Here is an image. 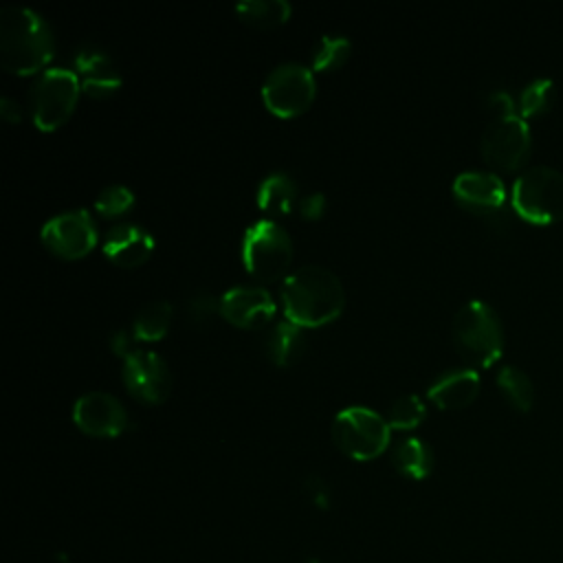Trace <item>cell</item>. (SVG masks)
I'll return each mask as SVG.
<instances>
[{
  "label": "cell",
  "instance_id": "cell-20",
  "mask_svg": "<svg viewBox=\"0 0 563 563\" xmlns=\"http://www.w3.org/2000/svg\"><path fill=\"white\" fill-rule=\"evenodd\" d=\"M394 468L409 479H424L433 468V453L420 438H405L391 453Z\"/></svg>",
  "mask_w": 563,
  "mask_h": 563
},
{
  "label": "cell",
  "instance_id": "cell-12",
  "mask_svg": "<svg viewBox=\"0 0 563 563\" xmlns=\"http://www.w3.org/2000/svg\"><path fill=\"white\" fill-rule=\"evenodd\" d=\"M121 374L128 391L147 405H161L172 391V372L152 350H134L128 354Z\"/></svg>",
  "mask_w": 563,
  "mask_h": 563
},
{
  "label": "cell",
  "instance_id": "cell-19",
  "mask_svg": "<svg viewBox=\"0 0 563 563\" xmlns=\"http://www.w3.org/2000/svg\"><path fill=\"white\" fill-rule=\"evenodd\" d=\"M266 350H268V358L277 365V367H290L295 365L301 354L306 352V334L303 328H299L292 321H282L273 328V332L268 334L266 341Z\"/></svg>",
  "mask_w": 563,
  "mask_h": 563
},
{
  "label": "cell",
  "instance_id": "cell-1",
  "mask_svg": "<svg viewBox=\"0 0 563 563\" xmlns=\"http://www.w3.org/2000/svg\"><path fill=\"white\" fill-rule=\"evenodd\" d=\"M282 303L288 321L299 328H319L343 312L345 290L332 271L306 264L284 279Z\"/></svg>",
  "mask_w": 563,
  "mask_h": 563
},
{
  "label": "cell",
  "instance_id": "cell-17",
  "mask_svg": "<svg viewBox=\"0 0 563 563\" xmlns=\"http://www.w3.org/2000/svg\"><path fill=\"white\" fill-rule=\"evenodd\" d=\"M479 391V374L475 367H451L440 374L427 396L440 409H462L475 400Z\"/></svg>",
  "mask_w": 563,
  "mask_h": 563
},
{
  "label": "cell",
  "instance_id": "cell-30",
  "mask_svg": "<svg viewBox=\"0 0 563 563\" xmlns=\"http://www.w3.org/2000/svg\"><path fill=\"white\" fill-rule=\"evenodd\" d=\"M323 211H325V196L321 191L308 194V196H303L299 200V216L303 220L314 222V220H319L323 216Z\"/></svg>",
  "mask_w": 563,
  "mask_h": 563
},
{
  "label": "cell",
  "instance_id": "cell-6",
  "mask_svg": "<svg viewBox=\"0 0 563 563\" xmlns=\"http://www.w3.org/2000/svg\"><path fill=\"white\" fill-rule=\"evenodd\" d=\"M81 84L75 70L48 68L31 88V114L35 128L53 132L62 128L75 112Z\"/></svg>",
  "mask_w": 563,
  "mask_h": 563
},
{
  "label": "cell",
  "instance_id": "cell-26",
  "mask_svg": "<svg viewBox=\"0 0 563 563\" xmlns=\"http://www.w3.org/2000/svg\"><path fill=\"white\" fill-rule=\"evenodd\" d=\"M427 416V409H424V402L416 396V394H407V396H400L391 402L389 407V413H387V422L391 429H413L418 427Z\"/></svg>",
  "mask_w": 563,
  "mask_h": 563
},
{
  "label": "cell",
  "instance_id": "cell-4",
  "mask_svg": "<svg viewBox=\"0 0 563 563\" xmlns=\"http://www.w3.org/2000/svg\"><path fill=\"white\" fill-rule=\"evenodd\" d=\"M512 209L528 222L550 224L563 218V172L552 165H530L512 183Z\"/></svg>",
  "mask_w": 563,
  "mask_h": 563
},
{
  "label": "cell",
  "instance_id": "cell-10",
  "mask_svg": "<svg viewBox=\"0 0 563 563\" xmlns=\"http://www.w3.org/2000/svg\"><path fill=\"white\" fill-rule=\"evenodd\" d=\"M453 198L468 209L486 218L495 227L508 224V209H506V185L493 172H462L453 180Z\"/></svg>",
  "mask_w": 563,
  "mask_h": 563
},
{
  "label": "cell",
  "instance_id": "cell-24",
  "mask_svg": "<svg viewBox=\"0 0 563 563\" xmlns=\"http://www.w3.org/2000/svg\"><path fill=\"white\" fill-rule=\"evenodd\" d=\"M350 57V42L341 35H323L314 46L310 68L312 73H332L341 68Z\"/></svg>",
  "mask_w": 563,
  "mask_h": 563
},
{
  "label": "cell",
  "instance_id": "cell-5",
  "mask_svg": "<svg viewBox=\"0 0 563 563\" xmlns=\"http://www.w3.org/2000/svg\"><path fill=\"white\" fill-rule=\"evenodd\" d=\"M292 240L273 220L253 222L242 240L244 268L260 282L286 279L292 271Z\"/></svg>",
  "mask_w": 563,
  "mask_h": 563
},
{
  "label": "cell",
  "instance_id": "cell-18",
  "mask_svg": "<svg viewBox=\"0 0 563 563\" xmlns=\"http://www.w3.org/2000/svg\"><path fill=\"white\" fill-rule=\"evenodd\" d=\"M257 207L268 213H290L295 207H299L297 183L282 172L266 176L257 187Z\"/></svg>",
  "mask_w": 563,
  "mask_h": 563
},
{
  "label": "cell",
  "instance_id": "cell-11",
  "mask_svg": "<svg viewBox=\"0 0 563 563\" xmlns=\"http://www.w3.org/2000/svg\"><path fill=\"white\" fill-rule=\"evenodd\" d=\"M42 244L62 260H79L97 244L95 220L86 209L53 216L42 227Z\"/></svg>",
  "mask_w": 563,
  "mask_h": 563
},
{
  "label": "cell",
  "instance_id": "cell-33",
  "mask_svg": "<svg viewBox=\"0 0 563 563\" xmlns=\"http://www.w3.org/2000/svg\"><path fill=\"white\" fill-rule=\"evenodd\" d=\"M308 493H310V497H312L314 504L325 506V501H328V490H325V486H323V482H321L319 477H312V479L308 482Z\"/></svg>",
  "mask_w": 563,
  "mask_h": 563
},
{
  "label": "cell",
  "instance_id": "cell-29",
  "mask_svg": "<svg viewBox=\"0 0 563 563\" xmlns=\"http://www.w3.org/2000/svg\"><path fill=\"white\" fill-rule=\"evenodd\" d=\"M486 108L493 112V119H495V117H510V114H517L515 99H512V95L506 92V90H493V92L486 97Z\"/></svg>",
  "mask_w": 563,
  "mask_h": 563
},
{
  "label": "cell",
  "instance_id": "cell-2",
  "mask_svg": "<svg viewBox=\"0 0 563 563\" xmlns=\"http://www.w3.org/2000/svg\"><path fill=\"white\" fill-rule=\"evenodd\" d=\"M53 51V33L40 13L26 7L0 11V64L7 73L35 75L51 62Z\"/></svg>",
  "mask_w": 563,
  "mask_h": 563
},
{
  "label": "cell",
  "instance_id": "cell-25",
  "mask_svg": "<svg viewBox=\"0 0 563 563\" xmlns=\"http://www.w3.org/2000/svg\"><path fill=\"white\" fill-rule=\"evenodd\" d=\"M554 81L550 77H537L532 79L530 84L523 86V90L519 92V114L526 119V117H537V114H543L552 101H554Z\"/></svg>",
  "mask_w": 563,
  "mask_h": 563
},
{
  "label": "cell",
  "instance_id": "cell-14",
  "mask_svg": "<svg viewBox=\"0 0 563 563\" xmlns=\"http://www.w3.org/2000/svg\"><path fill=\"white\" fill-rule=\"evenodd\" d=\"M275 299L260 286H238L220 297V317L246 330L266 325L275 317Z\"/></svg>",
  "mask_w": 563,
  "mask_h": 563
},
{
  "label": "cell",
  "instance_id": "cell-3",
  "mask_svg": "<svg viewBox=\"0 0 563 563\" xmlns=\"http://www.w3.org/2000/svg\"><path fill=\"white\" fill-rule=\"evenodd\" d=\"M451 334L468 367H488L501 356L504 325L495 308L482 299H471L455 312Z\"/></svg>",
  "mask_w": 563,
  "mask_h": 563
},
{
  "label": "cell",
  "instance_id": "cell-13",
  "mask_svg": "<svg viewBox=\"0 0 563 563\" xmlns=\"http://www.w3.org/2000/svg\"><path fill=\"white\" fill-rule=\"evenodd\" d=\"M75 424L92 438H114L128 427V411L106 391H88L77 398L73 407Z\"/></svg>",
  "mask_w": 563,
  "mask_h": 563
},
{
  "label": "cell",
  "instance_id": "cell-27",
  "mask_svg": "<svg viewBox=\"0 0 563 563\" xmlns=\"http://www.w3.org/2000/svg\"><path fill=\"white\" fill-rule=\"evenodd\" d=\"M134 207V194L125 185H110L99 191L95 198V209L103 218H119L125 216Z\"/></svg>",
  "mask_w": 563,
  "mask_h": 563
},
{
  "label": "cell",
  "instance_id": "cell-15",
  "mask_svg": "<svg viewBox=\"0 0 563 563\" xmlns=\"http://www.w3.org/2000/svg\"><path fill=\"white\" fill-rule=\"evenodd\" d=\"M75 70L81 84V92L92 99H106L121 88V75L114 62L95 46H84L75 55Z\"/></svg>",
  "mask_w": 563,
  "mask_h": 563
},
{
  "label": "cell",
  "instance_id": "cell-32",
  "mask_svg": "<svg viewBox=\"0 0 563 563\" xmlns=\"http://www.w3.org/2000/svg\"><path fill=\"white\" fill-rule=\"evenodd\" d=\"M0 117L7 121V123H20V110L15 106L13 99L4 97L0 99Z\"/></svg>",
  "mask_w": 563,
  "mask_h": 563
},
{
  "label": "cell",
  "instance_id": "cell-8",
  "mask_svg": "<svg viewBox=\"0 0 563 563\" xmlns=\"http://www.w3.org/2000/svg\"><path fill=\"white\" fill-rule=\"evenodd\" d=\"M317 97L312 68L303 64H282L268 73L262 84L264 106L282 119L303 114Z\"/></svg>",
  "mask_w": 563,
  "mask_h": 563
},
{
  "label": "cell",
  "instance_id": "cell-28",
  "mask_svg": "<svg viewBox=\"0 0 563 563\" xmlns=\"http://www.w3.org/2000/svg\"><path fill=\"white\" fill-rule=\"evenodd\" d=\"M216 312H220V299H216L213 295H196L187 303V314L196 323L209 321Z\"/></svg>",
  "mask_w": 563,
  "mask_h": 563
},
{
  "label": "cell",
  "instance_id": "cell-22",
  "mask_svg": "<svg viewBox=\"0 0 563 563\" xmlns=\"http://www.w3.org/2000/svg\"><path fill=\"white\" fill-rule=\"evenodd\" d=\"M497 387L519 411H528L534 402V383L532 378L517 365H504L497 369Z\"/></svg>",
  "mask_w": 563,
  "mask_h": 563
},
{
  "label": "cell",
  "instance_id": "cell-7",
  "mask_svg": "<svg viewBox=\"0 0 563 563\" xmlns=\"http://www.w3.org/2000/svg\"><path fill=\"white\" fill-rule=\"evenodd\" d=\"M389 422L367 407H345L334 416L332 440L352 460H374L389 444Z\"/></svg>",
  "mask_w": 563,
  "mask_h": 563
},
{
  "label": "cell",
  "instance_id": "cell-31",
  "mask_svg": "<svg viewBox=\"0 0 563 563\" xmlns=\"http://www.w3.org/2000/svg\"><path fill=\"white\" fill-rule=\"evenodd\" d=\"M108 345H110V350H112L117 356H121V358H125L128 354L134 352V350H132V339H130V334H128L125 330L112 332L110 339H108Z\"/></svg>",
  "mask_w": 563,
  "mask_h": 563
},
{
  "label": "cell",
  "instance_id": "cell-23",
  "mask_svg": "<svg viewBox=\"0 0 563 563\" xmlns=\"http://www.w3.org/2000/svg\"><path fill=\"white\" fill-rule=\"evenodd\" d=\"M169 325H172V303L169 301H150L136 314L132 332L141 341H158L167 334Z\"/></svg>",
  "mask_w": 563,
  "mask_h": 563
},
{
  "label": "cell",
  "instance_id": "cell-21",
  "mask_svg": "<svg viewBox=\"0 0 563 563\" xmlns=\"http://www.w3.org/2000/svg\"><path fill=\"white\" fill-rule=\"evenodd\" d=\"M242 22L255 29H275L290 18V4L286 0H246L235 7Z\"/></svg>",
  "mask_w": 563,
  "mask_h": 563
},
{
  "label": "cell",
  "instance_id": "cell-9",
  "mask_svg": "<svg viewBox=\"0 0 563 563\" xmlns=\"http://www.w3.org/2000/svg\"><path fill=\"white\" fill-rule=\"evenodd\" d=\"M532 147L530 125L521 114L495 117L482 132V156L497 169H517Z\"/></svg>",
  "mask_w": 563,
  "mask_h": 563
},
{
  "label": "cell",
  "instance_id": "cell-16",
  "mask_svg": "<svg viewBox=\"0 0 563 563\" xmlns=\"http://www.w3.org/2000/svg\"><path fill=\"white\" fill-rule=\"evenodd\" d=\"M154 251V238L139 224H117L108 231L103 240V255L121 266L136 268L150 260Z\"/></svg>",
  "mask_w": 563,
  "mask_h": 563
}]
</instances>
